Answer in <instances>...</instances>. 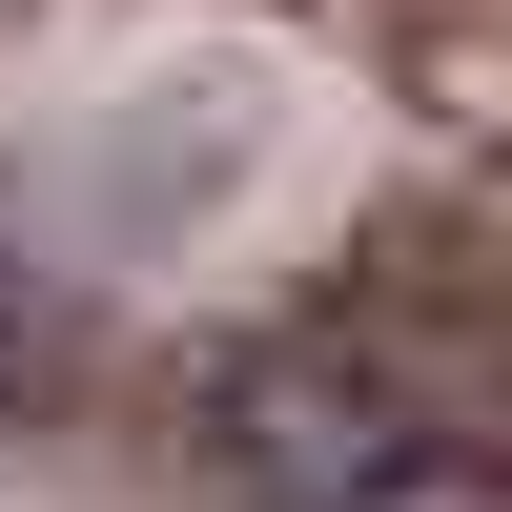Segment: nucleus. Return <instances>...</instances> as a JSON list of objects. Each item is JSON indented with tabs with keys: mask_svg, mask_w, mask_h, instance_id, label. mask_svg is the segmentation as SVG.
<instances>
[{
	"mask_svg": "<svg viewBox=\"0 0 512 512\" xmlns=\"http://www.w3.org/2000/svg\"><path fill=\"white\" fill-rule=\"evenodd\" d=\"M21 369H41V287H21V226H0V410H21Z\"/></svg>",
	"mask_w": 512,
	"mask_h": 512,
	"instance_id": "f257e3e1",
	"label": "nucleus"
}]
</instances>
